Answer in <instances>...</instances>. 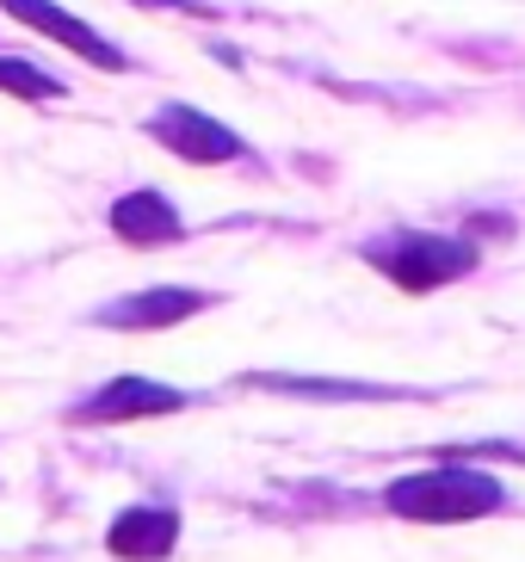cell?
Returning <instances> with one entry per match:
<instances>
[{
  "mask_svg": "<svg viewBox=\"0 0 525 562\" xmlns=\"http://www.w3.org/2000/svg\"><path fill=\"white\" fill-rule=\"evenodd\" d=\"M383 507L395 519H421V526H463V519H489L507 507V488L489 470L470 463H433L421 476H395L383 488Z\"/></svg>",
  "mask_w": 525,
  "mask_h": 562,
  "instance_id": "obj_1",
  "label": "cell"
},
{
  "mask_svg": "<svg viewBox=\"0 0 525 562\" xmlns=\"http://www.w3.org/2000/svg\"><path fill=\"white\" fill-rule=\"evenodd\" d=\"M365 260L378 266L383 279L409 297H427L451 279H470L477 272V241L463 235H421V229H395V235H378L365 241Z\"/></svg>",
  "mask_w": 525,
  "mask_h": 562,
  "instance_id": "obj_2",
  "label": "cell"
},
{
  "mask_svg": "<svg viewBox=\"0 0 525 562\" xmlns=\"http://www.w3.org/2000/svg\"><path fill=\"white\" fill-rule=\"evenodd\" d=\"M148 136H155L167 155H180V161H192V167H223V161H242L247 155V143L223 124V117L198 112V105H180V100L148 117Z\"/></svg>",
  "mask_w": 525,
  "mask_h": 562,
  "instance_id": "obj_3",
  "label": "cell"
},
{
  "mask_svg": "<svg viewBox=\"0 0 525 562\" xmlns=\"http://www.w3.org/2000/svg\"><path fill=\"white\" fill-rule=\"evenodd\" d=\"M186 390H174V383H155V378H112L99 383L93 396H81L75 408H68V420L75 427H112V420H148V414H180L186 408Z\"/></svg>",
  "mask_w": 525,
  "mask_h": 562,
  "instance_id": "obj_4",
  "label": "cell"
},
{
  "mask_svg": "<svg viewBox=\"0 0 525 562\" xmlns=\"http://www.w3.org/2000/svg\"><path fill=\"white\" fill-rule=\"evenodd\" d=\"M7 13L19 19V25H32V32H44V37H56L63 50H75L81 63H93V68H105V75H124L131 68V56L118 50L105 32H93L87 19H75L68 7H56V0H0Z\"/></svg>",
  "mask_w": 525,
  "mask_h": 562,
  "instance_id": "obj_5",
  "label": "cell"
},
{
  "mask_svg": "<svg viewBox=\"0 0 525 562\" xmlns=\"http://www.w3.org/2000/svg\"><path fill=\"white\" fill-rule=\"evenodd\" d=\"M211 291H192V284H155V291H131L118 303H99L87 322L99 328H131V334H155V328H180L186 315L211 310Z\"/></svg>",
  "mask_w": 525,
  "mask_h": 562,
  "instance_id": "obj_6",
  "label": "cell"
},
{
  "mask_svg": "<svg viewBox=\"0 0 525 562\" xmlns=\"http://www.w3.org/2000/svg\"><path fill=\"white\" fill-rule=\"evenodd\" d=\"M242 390H266V396H303V402H409L427 390H395V383H353V378H297V371H254Z\"/></svg>",
  "mask_w": 525,
  "mask_h": 562,
  "instance_id": "obj_7",
  "label": "cell"
},
{
  "mask_svg": "<svg viewBox=\"0 0 525 562\" xmlns=\"http://www.w3.org/2000/svg\"><path fill=\"white\" fill-rule=\"evenodd\" d=\"M180 544V513L174 507H124L105 526V550L118 562H161Z\"/></svg>",
  "mask_w": 525,
  "mask_h": 562,
  "instance_id": "obj_8",
  "label": "cell"
},
{
  "mask_svg": "<svg viewBox=\"0 0 525 562\" xmlns=\"http://www.w3.org/2000/svg\"><path fill=\"white\" fill-rule=\"evenodd\" d=\"M112 235L131 248H174V241H186V216L167 204V192L143 186V192H124L112 204Z\"/></svg>",
  "mask_w": 525,
  "mask_h": 562,
  "instance_id": "obj_9",
  "label": "cell"
},
{
  "mask_svg": "<svg viewBox=\"0 0 525 562\" xmlns=\"http://www.w3.org/2000/svg\"><path fill=\"white\" fill-rule=\"evenodd\" d=\"M0 93H13V100H63L68 81L63 75H44L25 56H0Z\"/></svg>",
  "mask_w": 525,
  "mask_h": 562,
  "instance_id": "obj_10",
  "label": "cell"
}]
</instances>
